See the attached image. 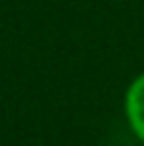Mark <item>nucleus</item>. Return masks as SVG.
Returning a JSON list of instances; mask_svg holds the SVG:
<instances>
[{"mask_svg":"<svg viewBox=\"0 0 144 146\" xmlns=\"http://www.w3.org/2000/svg\"><path fill=\"white\" fill-rule=\"evenodd\" d=\"M123 113L132 137L144 146V72H139L125 89Z\"/></svg>","mask_w":144,"mask_h":146,"instance_id":"1","label":"nucleus"}]
</instances>
